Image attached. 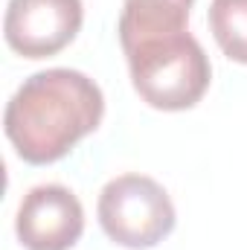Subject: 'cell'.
<instances>
[{
    "instance_id": "cell-1",
    "label": "cell",
    "mask_w": 247,
    "mask_h": 250,
    "mask_svg": "<svg viewBox=\"0 0 247 250\" xmlns=\"http://www.w3.org/2000/svg\"><path fill=\"white\" fill-rule=\"evenodd\" d=\"M117 32L131 84L148 108L175 114L204 99L212 67L189 35V9L172 0H125Z\"/></svg>"
},
{
    "instance_id": "cell-2",
    "label": "cell",
    "mask_w": 247,
    "mask_h": 250,
    "mask_svg": "<svg viewBox=\"0 0 247 250\" xmlns=\"http://www.w3.org/2000/svg\"><path fill=\"white\" fill-rule=\"evenodd\" d=\"M105 117L102 87L70 67L29 76L6 105L3 131L23 163L47 166L93 134Z\"/></svg>"
},
{
    "instance_id": "cell-3",
    "label": "cell",
    "mask_w": 247,
    "mask_h": 250,
    "mask_svg": "<svg viewBox=\"0 0 247 250\" xmlns=\"http://www.w3.org/2000/svg\"><path fill=\"white\" fill-rule=\"evenodd\" d=\"M99 224L105 236L128 250H151L178 224L169 192L148 175H120L108 181L99 204Z\"/></svg>"
},
{
    "instance_id": "cell-4",
    "label": "cell",
    "mask_w": 247,
    "mask_h": 250,
    "mask_svg": "<svg viewBox=\"0 0 247 250\" xmlns=\"http://www.w3.org/2000/svg\"><path fill=\"white\" fill-rule=\"evenodd\" d=\"M82 0H9L3 38L18 56L38 62L70 47L82 29Z\"/></svg>"
},
{
    "instance_id": "cell-5",
    "label": "cell",
    "mask_w": 247,
    "mask_h": 250,
    "mask_svg": "<svg viewBox=\"0 0 247 250\" xmlns=\"http://www.w3.org/2000/svg\"><path fill=\"white\" fill-rule=\"evenodd\" d=\"M15 233L26 250H70L84 233L82 201L62 184L29 189L18 207Z\"/></svg>"
},
{
    "instance_id": "cell-6",
    "label": "cell",
    "mask_w": 247,
    "mask_h": 250,
    "mask_svg": "<svg viewBox=\"0 0 247 250\" xmlns=\"http://www.w3.org/2000/svg\"><path fill=\"white\" fill-rule=\"evenodd\" d=\"M209 32L218 50L236 64H247V0H212Z\"/></svg>"
},
{
    "instance_id": "cell-7",
    "label": "cell",
    "mask_w": 247,
    "mask_h": 250,
    "mask_svg": "<svg viewBox=\"0 0 247 250\" xmlns=\"http://www.w3.org/2000/svg\"><path fill=\"white\" fill-rule=\"evenodd\" d=\"M172 3H178V6H184V9H192L195 0H172Z\"/></svg>"
}]
</instances>
